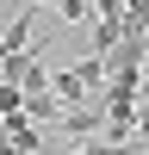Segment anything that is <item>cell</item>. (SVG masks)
Returning a JSON list of instances; mask_svg holds the SVG:
<instances>
[{
	"instance_id": "cell-1",
	"label": "cell",
	"mask_w": 149,
	"mask_h": 155,
	"mask_svg": "<svg viewBox=\"0 0 149 155\" xmlns=\"http://www.w3.org/2000/svg\"><path fill=\"white\" fill-rule=\"evenodd\" d=\"M99 124H106V99H87V106H68V112H62L56 130H68V137H93Z\"/></svg>"
},
{
	"instance_id": "cell-2",
	"label": "cell",
	"mask_w": 149,
	"mask_h": 155,
	"mask_svg": "<svg viewBox=\"0 0 149 155\" xmlns=\"http://www.w3.org/2000/svg\"><path fill=\"white\" fill-rule=\"evenodd\" d=\"M50 93H56L62 106H87V99H99L93 87L81 81V68H56V74H50Z\"/></svg>"
},
{
	"instance_id": "cell-3",
	"label": "cell",
	"mask_w": 149,
	"mask_h": 155,
	"mask_svg": "<svg viewBox=\"0 0 149 155\" xmlns=\"http://www.w3.org/2000/svg\"><path fill=\"white\" fill-rule=\"evenodd\" d=\"M56 6H62V19H74V25L93 19V0H56Z\"/></svg>"
},
{
	"instance_id": "cell-4",
	"label": "cell",
	"mask_w": 149,
	"mask_h": 155,
	"mask_svg": "<svg viewBox=\"0 0 149 155\" xmlns=\"http://www.w3.org/2000/svg\"><path fill=\"white\" fill-rule=\"evenodd\" d=\"M124 25H137V31H149V0H131V6H124Z\"/></svg>"
}]
</instances>
